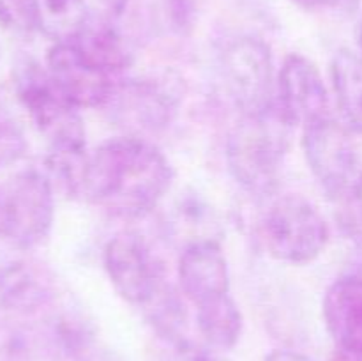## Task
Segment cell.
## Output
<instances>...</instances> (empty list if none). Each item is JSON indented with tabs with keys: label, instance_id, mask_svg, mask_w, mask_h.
<instances>
[{
	"label": "cell",
	"instance_id": "2",
	"mask_svg": "<svg viewBox=\"0 0 362 361\" xmlns=\"http://www.w3.org/2000/svg\"><path fill=\"white\" fill-rule=\"evenodd\" d=\"M292 124L272 105L258 115H243L226 142L230 172L246 190L269 193L290 145Z\"/></svg>",
	"mask_w": 362,
	"mask_h": 361
},
{
	"label": "cell",
	"instance_id": "19",
	"mask_svg": "<svg viewBox=\"0 0 362 361\" xmlns=\"http://www.w3.org/2000/svg\"><path fill=\"white\" fill-rule=\"evenodd\" d=\"M0 25L16 35L37 30L34 0H0Z\"/></svg>",
	"mask_w": 362,
	"mask_h": 361
},
{
	"label": "cell",
	"instance_id": "12",
	"mask_svg": "<svg viewBox=\"0 0 362 361\" xmlns=\"http://www.w3.org/2000/svg\"><path fill=\"white\" fill-rule=\"evenodd\" d=\"M179 282L194 306L228 296L230 271L221 246L212 239H198L184 248L179 258Z\"/></svg>",
	"mask_w": 362,
	"mask_h": 361
},
{
	"label": "cell",
	"instance_id": "17",
	"mask_svg": "<svg viewBox=\"0 0 362 361\" xmlns=\"http://www.w3.org/2000/svg\"><path fill=\"white\" fill-rule=\"evenodd\" d=\"M74 42L95 66H99L108 74L120 73L131 64V53L126 41L106 21L92 23L88 20L87 27Z\"/></svg>",
	"mask_w": 362,
	"mask_h": 361
},
{
	"label": "cell",
	"instance_id": "23",
	"mask_svg": "<svg viewBox=\"0 0 362 361\" xmlns=\"http://www.w3.org/2000/svg\"><path fill=\"white\" fill-rule=\"evenodd\" d=\"M292 2L304 9H325V7L336 6L339 0H292Z\"/></svg>",
	"mask_w": 362,
	"mask_h": 361
},
{
	"label": "cell",
	"instance_id": "15",
	"mask_svg": "<svg viewBox=\"0 0 362 361\" xmlns=\"http://www.w3.org/2000/svg\"><path fill=\"white\" fill-rule=\"evenodd\" d=\"M197 326L202 338L216 350H230L243 333V314L228 296L197 306Z\"/></svg>",
	"mask_w": 362,
	"mask_h": 361
},
{
	"label": "cell",
	"instance_id": "4",
	"mask_svg": "<svg viewBox=\"0 0 362 361\" xmlns=\"http://www.w3.org/2000/svg\"><path fill=\"white\" fill-rule=\"evenodd\" d=\"M262 239L276 260L308 264L327 246L329 225L311 202L299 195H286L265 212Z\"/></svg>",
	"mask_w": 362,
	"mask_h": 361
},
{
	"label": "cell",
	"instance_id": "22",
	"mask_svg": "<svg viewBox=\"0 0 362 361\" xmlns=\"http://www.w3.org/2000/svg\"><path fill=\"white\" fill-rule=\"evenodd\" d=\"M265 361H313L310 360L308 356L304 354L296 353V350H288V349H278V350H272Z\"/></svg>",
	"mask_w": 362,
	"mask_h": 361
},
{
	"label": "cell",
	"instance_id": "9",
	"mask_svg": "<svg viewBox=\"0 0 362 361\" xmlns=\"http://www.w3.org/2000/svg\"><path fill=\"white\" fill-rule=\"evenodd\" d=\"M46 69L74 108L106 105L115 91L112 74L95 66L74 41L55 42L46 57Z\"/></svg>",
	"mask_w": 362,
	"mask_h": 361
},
{
	"label": "cell",
	"instance_id": "25",
	"mask_svg": "<svg viewBox=\"0 0 362 361\" xmlns=\"http://www.w3.org/2000/svg\"><path fill=\"white\" fill-rule=\"evenodd\" d=\"M101 2L105 4L110 11H115V13H119V11L124 9V6L127 4V0H101Z\"/></svg>",
	"mask_w": 362,
	"mask_h": 361
},
{
	"label": "cell",
	"instance_id": "24",
	"mask_svg": "<svg viewBox=\"0 0 362 361\" xmlns=\"http://www.w3.org/2000/svg\"><path fill=\"white\" fill-rule=\"evenodd\" d=\"M354 197H356V202H357V207H359V214L362 218V172L359 173V177H357L356 184H354Z\"/></svg>",
	"mask_w": 362,
	"mask_h": 361
},
{
	"label": "cell",
	"instance_id": "5",
	"mask_svg": "<svg viewBox=\"0 0 362 361\" xmlns=\"http://www.w3.org/2000/svg\"><path fill=\"white\" fill-rule=\"evenodd\" d=\"M55 218V188L41 170H23L7 183L0 198V234L32 250L48 237Z\"/></svg>",
	"mask_w": 362,
	"mask_h": 361
},
{
	"label": "cell",
	"instance_id": "7",
	"mask_svg": "<svg viewBox=\"0 0 362 361\" xmlns=\"http://www.w3.org/2000/svg\"><path fill=\"white\" fill-rule=\"evenodd\" d=\"M272 55L262 39L244 35L223 52V78L243 115H258L272 106Z\"/></svg>",
	"mask_w": 362,
	"mask_h": 361
},
{
	"label": "cell",
	"instance_id": "14",
	"mask_svg": "<svg viewBox=\"0 0 362 361\" xmlns=\"http://www.w3.org/2000/svg\"><path fill=\"white\" fill-rule=\"evenodd\" d=\"M331 84L343 126L362 134V57L349 48L338 50L331 60Z\"/></svg>",
	"mask_w": 362,
	"mask_h": 361
},
{
	"label": "cell",
	"instance_id": "20",
	"mask_svg": "<svg viewBox=\"0 0 362 361\" xmlns=\"http://www.w3.org/2000/svg\"><path fill=\"white\" fill-rule=\"evenodd\" d=\"M27 151L20 124L0 106V168L16 163Z\"/></svg>",
	"mask_w": 362,
	"mask_h": 361
},
{
	"label": "cell",
	"instance_id": "11",
	"mask_svg": "<svg viewBox=\"0 0 362 361\" xmlns=\"http://www.w3.org/2000/svg\"><path fill=\"white\" fill-rule=\"evenodd\" d=\"M278 110L296 126L329 117V94L318 67L299 53L283 62L278 76Z\"/></svg>",
	"mask_w": 362,
	"mask_h": 361
},
{
	"label": "cell",
	"instance_id": "13",
	"mask_svg": "<svg viewBox=\"0 0 362 361\" xmlns=\"http://www.w3.org/2000/svg\"><path fill=\"white\" fill-rule=\"evenodd\" d=\"M329 335L345 354L362 353V278L345 276L332 283L324 297Z\"/></svg>",
	"mask_w": 362,
	"mask_h": 361
},
{
	"label": "cell",
	"instance_id": "3",
	"mask_svg": "<svg viewBox=\"0 0 362 361\" xmlns=\"http://www.w3.org/2000/svg\"><path fill=\"white\" fill-rule=\"evenodd\" d=\"M14 88L32 122L49 140V149L85 151L83 120L60 94L46 67L35 60H21L14 67Z\"/></svg>",
	"mask_w": 362,
	"mask_h": 361
},
{
	"label": "cell",
	"instance_id": "18",
	"mask_svg": "<svg viewBox=\"0 0 362 361\" xmlns=\"http://www.w3.org/2000/svg\"><path fill=\"white\" fill-rule=\"evenodd\" d=\"M113 96L119 99V106L126 105V110L141 127L165 126L170 120L173 108V99L158 85L131 84L127 87L115 88Z\"/></svg>",
	"mask_w": 362,
	"mask_h": 361
},
{
	"label": "cell",
	"instance_id": "1",
	"mask_svg": "<svg viewBox=\"0 0 362 361\" xmlns=\"http://www.w3.org/2000/svg\"><path fill=\"white\" fill-rule=\"evenodd\" d=\"M172 179V166L156 145L138 137H117L88 156L83 195L112 216L134 219L163 200Z\"/></svg>",
	"mask_w": 362,
	"mask_h": 361
},
{
	"label": "cell",
	"instance_id": "10",
	"mask_svg": "<svg viewBox=\"0 0 362 361\" xmlns=\"http://www.w3.org/2000/svg\"><path fill=\"white\" fill-rule=\"evenodd\" d=\"M53 296V280L30 250L0 234V310H34Z\"/></svg>",
	"mask_w": 362,
	"mask_h": 361
},
{
	"label": "cell",
	"instance_id": "21",
	"mask_svg": "<svg viewBox=\"0 0 362 361\" xmlns=\"http://www.w3.org/2000/svg\"><path fill=\"white\" fill-rule=\"evenodd\" d=\"M172 353L168 361H228L221 356V350L212 349L207 343H198L189 338H180L170 343Z\"/></svg>",
	"mask_w": 362,
	"mask_h": 361
},
{
	"label": "cell",
	"instance_id": "26",
	"mask_svg": "<svg viewBox=\"0 0 362 361\" xmlns=\"http://www.w3.org/2000/svg\"><path fill=\"white\" fill-rule=\"evenodd\" d=\"M345 361H362V353L361 354H345Z\"/></svg>",
	"mask_w": 362,
	"mask_h": 361
},
{
	"label": "cell",
	"instance_id": "8",
	"mask_svg": "<svg viewBox=\"0 0 362 361\" xmlns=\"http://www.w3.org/2000/svg\"><path fill=\"white\" fill-rule=\"evenodd\" d=\"M103 260L113 289L127 303L147 306L161 292V265L140 234H117L106 244Z\"/></svg>",
	"mask_w": 362,
	"mask_h": 361
},
{
	"label": "cell",
	"instance_id": "27",
	"mask_svg": "<svg viewBox=\"0 0 362 361\" xmlns=\"http://www.w3.org/2000/svg\"><path fill=\"white\" fill-rule=\"evenodd\" d=\"M359 46H361V53H362V20H361V27H359Z\"/></svg>",
	"mask_w": 362,
	"mask_h": 361
},
{
	"label": "cell",
	"instance_id": "16",
	"mask_svg": "<svg viewBox=\"0 0 362 361\" xmlns=\"http://www.w3.org/2000/svg\"><path fill=\"white\" fill-rule=\"evenodd\" d=\"M34 4L37 30L53 42L76 41L90 20L85 0H34Z\"/></svg>",
	"mask_w": 362,
	"mask_h": 361
},
{
	"label": "cell",
	"instance_id": "6",
	"mask_svg": "<svg viewBox=\"0 0 362 361\" xmlns=\"http://www.w3.org/2000/svg\"><path fill=\"white\" fill-rule=\"evenodd\" d=\"M303 151L315 179L331 197L354 190L357 180L356 147L350 131L332 115L303 126Z\"/></svg>",
	"mask_w": 362,
	"mask_h": 361
}]
</instances>
